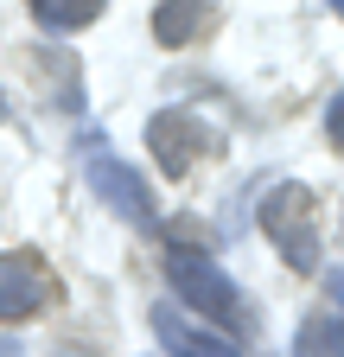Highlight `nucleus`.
Wrapping results in <instances>:
<instances>
[{
  "label": "nucleus",
  "mask_w": 344,
  "mask_h": 357,
  "mask_svg": "<svg viewBox=\"0 0 344 357\" xmlns=\"http://www.w3.org/2000/svg\"><path fill=\"white\" fill-rule=\"evenodd\" d=\"M0 357H26V351H19V344H0Z\"/></svg>",
  "instance_id": "obj_12"
},
{
  "label": "nucleus",
  "mask_w": 344,
  "mask_h": 357,
  "mask_svg": "<svg viewBox=\"0 0 344 357\" xmlns=\"http://www.w3.org/2000/svg\"><path fill=\"white\" fill-rule=\"evenodd\" d=\"M153 338L166 344V357H242V344L198 326L185 306H153Z\"/></svg>",
  "instance_id": "obj_6"
},
{
  "label": "nucleus",
  "mask_w": 344,
  "mask_h": 357,
  "mask_svg": "<svg viewBox=\"0 0 344 357\" xmlns=\"http://www.w3.org/2000/svg\"><path fill=\"white\" fill-rule=\"evenodd\" d=\"M262 236L281 249L287 268L313 275V268H319V211H313V192L306 185H274L262 198Z\"/></svg>",
  "instance_id": "obj_2"
},
{
  "label": "nucleus",
  "mask_w": 344,
  "mask_h": 357,
  "mask_svg": "<svg viewBox=\"0 0 344 357\" xmlns=\"http://www.w3.org/2000/svg\"><path fill=\"white\" fill-rule=\"evenodd\" d=\"M52 281H45V268H38V255L13 249V255H0V326H19L32 319L38 306H45Z\"/></svg>",
  "instance_id": "obj_5"
},
{
  "label": "nucleus",
  "mask_w": 344,
  "mask_h": 357,
  "mask_svg": "<svg viewBox=\"0 0 344 357\" xmlns=\"http://www.w3.org/2000/svg\"><path fill=\"white\" fill-rule=\"evenodd\" d=\"M325 134H331V147L344 153V96H331V109H325Z\"/></svg>",
  "instance_id": "obj_10"
},
{
  "label": "nucleus",
  "mask_w": 344,
  "mask_h": 357,
  "mask_svg": "<svg viewBox=\"0 0 344 357\" xmlns=\"http://www.w3.org/2000/svg\"><path fill=\"white\" fill-rule=\"evenodd\" d=\"M147 153L159 160L166 178H185L204 153H217V128H204L191 109H159L147 121Z\"/></svg>",
  "instance_id": "obj_4"
},
{
  "label": "nucleus",
  "mask_w": 344,
  "mask_h": 357,
  "mask_svg": "<svg viewBox=\"0 0 344 357\" xmlns=\"http://www.w3.org/2000/svg\"><path fill=\"white\" fill-rule=\"evenodd\" d=\"M0 121H7V96H0Z\"/></svg>",
  "instance_id": "obj_15"
},
{
  "label": "nucleus",
  "mask_w": 344,
  "mask_h": 357,
  "mask_svg": "<svg viewBox=\"0 0 344 357\" xmlns=\"http://www.w3.org/2000/svg\"><path fill=\"white\" fill-rule=\"evenodd\" d=\"M293 357H331V344H325V326H319V319H306V332H299Z\"/></svg>",
  "instance_id": "obj_9"
},
{
  "label": "nucleus",
  "mask_w": 344,
  "mask_h": 357,
  "mask_svg": "<svg viewBox=\"0 0 344 357\" xmlns=\"http://www.w3.org/2000/svg\"><path fill=\"white\" fill-rule=\"evenodd\" d=\"M26 7L45 32H77V26L102 20V0H26Z\"/></svg>",
  "instance_id": "obj_8"
},
{
  "label": "nucleus",
  "mask_w": 344,
  "mask_h": 357,
  "mask_svg": "<svg viewBox=\"0 0 344 357\" xmlns=\"http://www.w3.org/2000/svg\"><path fill=\"white\" fill-rule=\"evenodd\" d=\"M325 326V344H331V357H344V319H319Z\"/></svg>",
  "instance_id": "obj_11"
},
{
  "label": "nucleus",
  "mask_w": 344,
  "mask_h": 357,
  "mask_svg": "<svg viewBox=\"0 0 344 357\" xmlns=\"http://www.w3.org/2000/svg\"><path fill=\"white\" fill-rule=\"evenodd\" d=\"M331 13H338V20H344V0H331Z\"/></svg>",
  "instance_id": "obj_14"
},
{
  "label": "nucleus",
  "mask_w": 344,
  "mask_h": 357,
  "mask_svg": "<svg viewBox=\"0 0 344 357\" xmlns=\"http://www.w3.org/2000/svg\"><path fill=\"white\" fill-rule=\"evenodd\" d=\"M331 294H338V306H344V275H338V281H331Z\"/></svg>",
  "instance_id": "obj_13"
},
{
  "label": "nucleus",
  "mask_w": 344,
  "mask_h": 357,
  "mask_svg": "<svg viewBox=\"0 0 344 357\" xmlns=\"http://www.w3.org/2000/svg\"><path fill=\"white\" fill-rule=\"evenodd\" d=\"M159 268H166L172 294H179V306L204 312V319H217V326H242V294L217 268V255H204L198 243H166Z\"/></svg>",
  "instance_id": "obj_1"
},
{
  "label": "nucleus",
  "mask_w": 344,
  "mask_h": 357,
  "mask_svg": "<svg viewBox=\"0 0 344 357\" xmlns=\"http://www.w3.org/2000/svg\"><path fill=\"white\" fill-rule=\"evenodd\" d=\"M210 26V0H159L153 7V38L159 45H191Z\"/></svg>",
  "instance_id": "obj_7"
},
{
  "label": "nucleus",
  "mask_w": 344,
  "mask_h": 357,
  "mask_svg": "<svg viewBox=\"0 0 344 357\" xmlns=\"http://www.w3.org/2000/svg\"><path fill=\"white\" fill-rule=\"evenodd\" d=\"M83 178H90V192H96L121 223H141V230H153V223H159L153 185H147L127 160H115V153H83Z\"/></svg>",
  "instance_id": "obj_3"
}]
</instances>
